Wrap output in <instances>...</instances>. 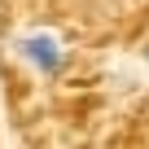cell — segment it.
I'll return each instance as SVG.
<instances>
[{
    "mask_svg": "<svg viewBox=\"0 0 149 149\" xmlns=\"http://www.w3.org/2000/svg\"><path fill=\"white\" fill-rule=\"evenodd\" d=\"M9 48H13V57L35 74V79H61V74L70 70V44L57 35V31H48V26H26V31H18L13 40H9Z\"/></svg>",
    "mask_w": 149,
    "mask_h": 149,
    "instance_id": "cell-1",
    "label": "cell"
},
{
    "mask_svg": "<svg viewBox=\"0 0 149 149\" xmlns=\"http://www.w3.org/2000/svg\"><path fill=\"white\" fill-rule=\"evenodd\" d=\"M145 66H149V44H145Z\"/></svg>",
    "mask_w": 149,
    "mask_h": 149,
    "instance_id": "cell-2",
    "label": "cell"
}]
</instances>
